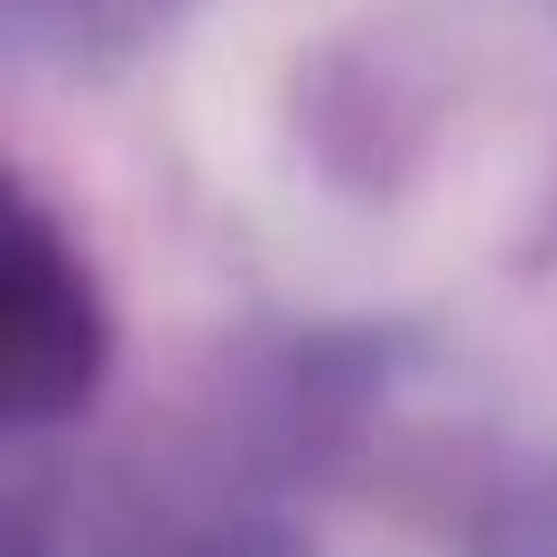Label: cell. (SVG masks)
<instances>
[{"instance_id":"cell-1","label":"cell","mask_w":557,"mask_h":557,"mask_svg":"<svg viewBox=\"0 0 557 557\" xmlns=\"http://www.w3.org/2000/svg\"><path fill=\"white\" fill-rule=\"evenodd\" d=\"M102 362V325L84 298V270L57 251L38 214L10 233V270H0V372L20 409H65Z\"/></svg>"}]
</instances>
